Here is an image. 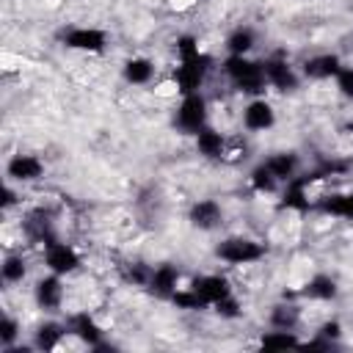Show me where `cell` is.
<instances>
[{
	"mask_svg": "<svg viewBox=\"0 0 353 353\" xmlns=\"http://www.w3.org/2000/svg\"><path fill=\"white\" fill-rule=\"evenodd\" d=\"M223 74L229 77V83L237 91H243L248 97H262L265 88H268V77H265L262 61H254L248 55H226Z\"/></svg>",
	"mask_w": 353,
	"mask_h": 353,
	"instance_id": "1",
	"label": "cell"
},
{
	"mask_svg": "<svg viewBox=\"0 0 353 353\" xmlns=\"http://www.w3.org/2000/svg\"><path fill=\"white\" fill-rule=\"evenodd\" d=\"M210 124V105L201 91L196 94H182L176 113H174V127L185 135H196Z\"/></svg>",
	"mask_w": 353,
	"mask_h": 353,
	"instance_id": "2",
	"label": "cell"
},
{
	"mask_svg": "<svg viewBox=\"0 0 353 353\" xmlns=\"http://www.w3.org/2000/svg\"><path fill=\"white\" fill-rule=\"evenodd\" d=\"M265 254H268V245H265V243H259V240H254V237H243V234L226 237V240H221L218 248H215V256H218L221 262H226V265H234V268H240V265H254V262H259Z\"/></svg>",
	"mask_w": 353,
	"mask_h": 353,
	"instance_id": "3",
	"label": "cell"
},
{
	"mask_svg": "<svg viewBox=\"0 0 353 353\" xmlns=\"http://www.w3.org/2000/svg\"><path fill=\"white\" fill-rule=\"evenodd\" d=\"M207 74H210V58L204 52H199L193 58H182L176 63L171 80H174V85H176L179 94H196V91H201Z\"/></svg>",
	"mask_w": 353,
	"mask_h": 353,
	"instance_id": "4",
	"label": "cell"
},
{
	"mask_svg": "<svg viewBox=\"0 0 353 353\" xmlns=\"http://www.w3.org/2000/svg\"><path fill=\"white\" fill-rule=\"evenodd\" d=\"M41 259H44V268L50 273H58V276H72L80 268V254L63 240L47 243L41 251Z\"/></svg>",
	"mask_w": 353,
	"mask_h": 353,
	"instance_id": "5",
	"label": "cell"
},
{
	"mask_svg": "<svg viewBox=\"0 0 353 353\" xmlns=\"http://www.w3.org/2000/svg\"><path fill=\"white\" fill-rule=\"evenodd\" d=\"M262 66H265V77H268V85H270V88H276V91H281V94L298 88L301 74L295 72V66H292L284 55H270V58L262 61Z\"/></svg>",
	"mask_w": 353,
	"mask_h": 353,
	"instance_id": "6",
	"label": "cell"
},
{
	"mask_svg": "<svg viewBox=\"0 0 353 353\" xmlns=\"http://www.w3.org/2000/svg\"><path fill=\"white\" fill-rule=\"evenodd\" d=\"M190 290L199 295V301L204 303V309H207V306L212 309V306H215V303H221L223 298L234 295V290H232L229 279H226V276H221V273H204V276L193 279Z\"/></svg>",
	"mask_w": 353,
	"mask_h": 353,
	"instance_id": "7",
	"label": "cell"
},
{
	"mask_svg": "<svg viewBox=\"0 0 353 353\" xmlns=\"http://www.w3.org/2000/svg\"><path fill=\"white\" fill-rule=\"evenodd\" d=\"M63 298H66V287H63V276L58 273H50V276H41L36 284H33V301L39 309L44 312H55L63 306Z\"/></svg>",
	"mask_w": 353,
	"mask_h": 353,
	"instance_id": "8",
	"label": "cell"
},
{
	"mask_svg": "<svg viewBox=\"0 0 353 353\" xmlns=\"http://www.w3.org/2000/svg\"><path fill=\"white\" fill-rule=\"evenodd\" d=\"M63 44H66L69 50L97 55V52H102V50L108 47V36H105V30H99V28H88V25H83V28H72V30H66V33H63Z\"/></svg>",
	"mask_w": 353,
	"mask_h": 353,
	"instance_id": "9",
	"label": "cell"
},
{
	"mask_svg": "<svg viewBox=\"0 0 353 353\" xmlns=\"http://www.w3.org/2000/svg\"><path fill=\"white\" fill-rule=\"evenodd\" d=\"M243 127L248 132H265L276 124V108L265 99V97H254L245 108H243V116H240Z\"/></svg>",
	"mask_w": 353,
	"mask_h": 353,
	"instance_id": "10",
	"label": "cell"
},
{
	"mask_svg": "<svg viewBox=\"0 0 353 353\" xmlns=\"http://www.w3.org/2000/svg\"><path fill=\"white\" fill-rule=\"evenodd\" d=\"M6 176L11 182H36L44 176V163L41 157L36 154H28V152H19V154H11V160L6 163Z\"/></svg>",
	"mask_w": 353,
	"mask_h": 353,
	"instance_id": "11",
	"label": "cell"
},
{
	"mask_svg": "<svg viewBox=\"0 0 353 353\" xmlns=\"http://www.w3.org/2000/svg\"><path fill=\"white\" fill-rule=\"evenodd\" d=\"M188 221L201 232H212V229H218L223 223V207L215 199H199V201L190 204Z\"/></svg>",
	"mask_w": 353,
	"mask_h": 353,
	"instance_id": "12",
	"label": "cell"
},
{
	"mask_svg": "<svg viewBox=\"0 0 353 353\" xmlns=\"http://www.w3.org/2000/svg\"><path fill=\"white\" fill-rule=\"evenodd\" d=\"M339 69H342V61L336 52H317L303 61L301 74L309 80H331V77H336Z\"/></svg>",
	"mask_w": 353,
	"mask_h": 353,
	"instance_id": "13",
	"label": "cell"
},
{
	"mask_svg": "<svg viewBox=\"0 0 353 353\" xmlns=\"http://www.w3.org/2000/svg\"><path fill=\"white\" fill-rule=\"evenodd\" d=\"M66 328H69V334H74L80 342H85L88 347H102V328L97 325V320L88 314V312H77V314H72L69 317V323H66Z\"/></svg>",
	"mask_w": 353,
	"mask_h": 353,
	"instance_id": "14",
	"label": "cell"
},
{
	"mask_svg": "<svg viewBox=\"0 0 353 353\" xmlns=\"http://www.w3.org/2000/svg\"><path fill=\"white\" fill-rule=\"evenodd\" d=\"M157 298H174V292L179 290V268L174 265H157L152 268L149 284H146Z\"/></svg>",
	"mask_w": 353,
	"mask_h": 353,
	"instance_id": "15",
	"label": "cell"
},
{
	"mask_svg": "<svg viewBox=\"0 0 353 353\" xmlns=\"http://www.w3.org/2000/svg\"><path fill=\"white\" fill-rule=\"evenodd\" d=\"M196 138V152L207 160H223V149H226V135L218 132L215 127H204L201 132L193 135Z\"/></svg>",
	"mask_w": 353,
	"mask_h": 353,
	"instance_id": "16",
	"label": "cell"
},
{
	"mask_svg": "<svg viewBox=\"0 0 353 353\" xmlns=\"http://www.w3.org/2000/svg\"><path fill=\"white\" fill-rule=\"evenodd\" d=\"M262 163L270 168V174H273L281 185H287L290 179H295V176H298V168H301V160H298L295 152H276V154L265 157Z\"/></svg>",
	"mask_w": 353,
	"mask_h": 353,
	"instance_id": "17",
	"label": "cell"
},
{
	"mask_svg": "<svg viewBox=\"0 0 353 353\" xmlns=\"http://www.w3.org/2000/svg\"><path fill=\"white\" fill-rule=\"evenodd\" d=\"M66 334H69L66 325H61V323H55V320H47V323H41V325L33 331V347H39V350H52V347L61 345V339H63Z\"/></svg>",
	"mask_w": 353,
	"mask_h": 353,
	"instance_id": "18",
	"label": "cell"
},
{
	"mask_svg": "<svg viewBox=\"0 0 353 353\" xmlns=\"http://www.w3.org/2000/svg\"><path fill=\"white\" fill-rule=\"evenodd\" d=\"M121 74H124V80H127L130 85H146V83H152V77H154V63H152L149 58H143V55H135V58H130V61L124 63Z\"/></svg>",
	"mask_w": 353,
	"mask_h": 353,
	"instance_id": "19",
	"label": "cell"
},
{
	"mask_svg": "<svg viewBox=\"0 0 353 353\" xmlns=\"http://www.w3.org/2000/svg\"><path fill=\"white\" fill-rule=\"evenodd\" d=\"M256 44V33L248 25H237L229 36H226V52L229 55H248Z\"/></svg>",
	"mask_w": 353,
	"mask_h": 353,
	"instance_id": "20",
	"label": "cell"
},
{
	"mask_svg": "<svg viewBox=\"0 0 353 353\" xmlns=\"http://www.w3.org/2000/svg\"><path fill=\"white\" fill-rule=\"evenodd\" d=\"M303 295L312 301H331V298H336V281L325 273H317L303 284Z\"/></svg>",
	"mask_w": 353,
	"mask_h": 353,
	"instance_id": "21",
	"label": "cell"
},
{
	"mask_svg": "<svg viewBox=\"0 0 353 353\" xmlns=\"http://www.w3.org/2000/svg\"><path fill=\"white\" fill-rule=\"evenodd\" d=\"M259 347H262V350H287V347H301V339L295 336V331L273 328V331L262 334Z\"/></svg>",
	"mask_w": 353,
	"mask_h": 353,
	"instance_id": "22",
	"label": "cell"
},
{
	"mask_svg": "<svg viewBox=\"0 0 353 353\" xmlns=\"http://www.w3.org/2000/svg\"><path fill=\"white\" fill-rule=\"evenodd\" d=\"M0 276L6 284H19L28 276V259L22 254H8L0 265Z\"/></svg>",
	"mask_w": 353,
	"mask_h": 353,
	"instance_id": "23",
	"label": "cell"
},
{
	"mask_svg": "<svg viewBox=\"0 0 353 353\" xmlns=\"http://www.w3.org/2000/svg\"><path fill=\"white\" fill-rule=\"evenodd\" d=\"M298 323H301V309H298V306H290V303L273 306V312H270V325H273V328L295 331Z\"/></svg>",
	"mask_w": 353,
	"mask_h": 353,
	"instance_id": "24",
	"label": "cell"
},
{
	"mask_svg": "<svg viewBox=\"0 0 353 353\" xmlns=\"http://www.w3.org/2000/svg\"><path fill=\"white\" fill-rule=\"evenodd\" d=\"M248 185H251L256 193H276L281 182H279V179L270 174V168H268L265 163H259V165H256V168L248 174Z\"/></svg>",
	"mask_w": 353,
	"mask_h": 353,
	"instance_id": "25",
	"label": "cell"
},
{
	"mask_svg": "<svg viewBox=\"0 0 353 353\" xmlns=\"http://www.w3.org/2000/svg\"><path fill=\"white\" fill-rule=\"evenodd\" d=\"M17 336H19V320L8 314V317L3 320V325H0V345H3V350H8V347H14V342H17Z\"/></svg>",
	"mask_w": 353,
	"mask_h": 353,
	"instance_id": "26",
	"label": "cell"
},
{
	"mask_svg": "<svg viewBox=\"0 0 353 353\" xmlns=\"http://www.w3.org/2000/svg\"><path fill=\"white\" fill-rule=\"evenodd\" d=\"M334 83H336V91H339L342 97L353 99V66H342V69L336 72Z\"/></svg>",
	"mask_w": 353,
	"mask_h": 353,
	"instance_id": "27",
	"label": "cell"
},
{
	"mask_svg": "<svg viewBox=\"0 0 353 353\" xmlns=\"http://www.w3.org/2000/svg\"><path fill=\"white\" fill-rule=\"evenodd\" d=\"M201 52V47H199V41H196V36H179L176 39V58L182 61V58H193V55H199Z\"/></svg>",
	"mask_w": 353,
	"mask_h": 353,
	"instance_id": "28",
	"label": "cell"
},
{
	"mask_svg": "<svg viewBox=\"0 0 353 353\" xmlns=\"http://www.w3.org/2000/svg\"><path fill=\"white\" fill-rule=\"evenodd\" d=\"M221 317H226V320H232V317H240V301L234 298V295H229V298H223L221 303H215L212 306Z\"/></svg>",
	"mask_w": 353,
	"mask_h": 353,
	"instance_id": "29",
	"label": "cell"
},
{
	"mask_svg": "<svg viewBox=\"0 0 353 353\" xmlns=\"http://www.w3.org/2000/svg\"><path fill=\"white\" fill-rule=\"evenodd\" d=\"M320 336H325V339H331V342H336L339 339V334H342V325L336 323V320H325L323 325H320V331H317Z\"/></svg>",
	"mask_w": 353,
	"mask_h": 353,
	"instance_id": "30",
	"label": "cell"
},
{
	"mask_svg": "<svg viewBox=\"0 0 353 353\" xmlns=\"http://www.w3.org/2000/svg\"><path fill=\"white\" fill-rule=\"evenodd\" d=\"M347 130H350V132H353V124H350V127H347Z\"/></svg>",
	"mask_w": 353,
	"mask_h": 353,
	"instance_id": "31",
	"label": "cell"
}]
</instances>
